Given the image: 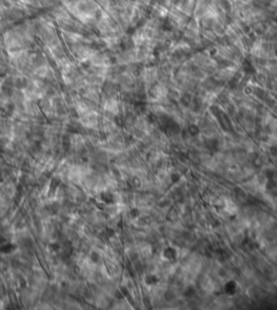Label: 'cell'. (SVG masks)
<instances>
[{
  "mask_svg": "<svg viewBox=\"0 0 277 310\" xmlns=\"http://www.w3.org/2000/svg\"><path fill=\"white\" fill-rule=\"evenodd\" d=\"M225 291H226V293L228 294H230V295H233V294H235L236 293V291H237V286H236V283H234V282H228V284H226V286H225Z\"/></svg>",
  "mask_w": 277,
  "mask_h": 310,
  "instance_id": "obj_2",
  "label": "cell"
},
{
  "mask_svg": "<svg viewBox=\"0 0 277 310\" xmlns=\"http://www.w3.org/2000/svg\"><path fill=\"white\" fill-rule=\"evenodd\" d=\"M145 282H146L148 285H154L158 282V279L155 277V275H148V277L145 279Z\"/></svg>",
  "mask_w": 277,
  "mask_h": 310,
  "instance_id": "obj_3",
  "label": "cell"
},
{
  "mask_svg": "<svg viewBox=\"0 0 277 310\" xmlns=\"http://www.w3.org/2000/svg\"><path fill=\"white\" fill-rule=\"evenodd\" d=\"M134 1L138 4H140V6L146 7V8H148V7H151L153 4V0H134Z\"/></svg>",
  "mask_w": 277,
  "mask_h": 310,
  "instance_id": "obj_4",
  "label": "cell"
},
{
  "mask_svg": "<svg viewBox=\"0 0 277 310\" xmlns=\"http://www.w3.org/2000/svg\"><path fill=\"white\" fill-rule=\"evenodd\" d=\"M163 258L166 260L170 261V263H174L178 258V255H176V250L174 249L173 247H167L162 253Z\"/></svg>",
  "mask_w": 277,
  "mask_h": 310,
  "instance_id": "obj_1",
  "label": "cell"
}]
</instances>
